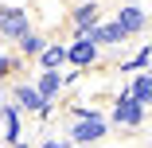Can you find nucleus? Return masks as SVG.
<instances>
[{
	"instance_id": "obj_11",
	"label": "nucleus",
	"mask_w": 152,
	"mask_h": 148,
	"mask_svg": "<svg viewBox=\"0 0 152 148\" xmlns=\"http://www.w3.org/2000/svg\"><path fill=\"white\" fill-rule=\"evenodd\" d=\"M129 98H137L140 105H152V74H137L133 82H129V90H125Z\"/></svg>"
},
{
	"instance_id": "obj_3",
	"label": "nucleus",
	"mask_w": 152,
	"mask_h": 148,
	"mask_svg": "<svg viewBox=\"0 0 152 148\" xmlns=\"http://www.w3.org/2000/svg\"><path fill=\"white\" fill-rule=\"evenodd\" d=\"M113 121L117 125H125V129H137L140 121H144V105L137 101V98H117V105H113Z\"/></svg>"
},
{
	"instance_id": "obj_14",
	"label": "nucleus",
	"mask_w": 152,
	"mask_h": 148,
	"mask_svg": "<svg viewBox=\"0 0 152 148\" xmlns=\"http://www.w3.org/2000/svg\"><path fill=\"white\" fill-rule=\"evenodd\" d=\"M148 58H152V47H140L129 63H125V74H133V70H140V66H148Z\"/></svg>"
},
{
	"instance_id": "obj_10",
	"label": "nucleus",
	"mask_w": 152,
	"mask_h": 148,
	"mask_svg": "<svg viewBox=\"0 0 152 148\" xmlns=\"http://www.w3.org/2000/svg\"><path fill=\"white\" fill-rule=\"evenodd\" d=\"M0 121H4V140H8V144L23 140V136H20V109H16V105H0Z\"/></svg>"
},
{
	"instance_id": "obj_6",
	"label": "nucleus",
	"mask_w": 152,
	"mask_h": 148,
	"mask_svg": "<svg viewBox=\"0 0 152 148\" xmlns=\"http://www.w3.org/2000/svg\"><path fill=\"white\" fill-rule=\"evenodd\" d=\"M16 109H27V113H47L51 105L43 101V94L35 90V86L20 82V86H16Z\"/></svg>"
},
{
	"instance_id": "obj_1",
	"label": "nucleus",
	"mask_w": 152,
	"mask_h": 148,
	"mask_svg": "<svg viewBox=\"0 0 152 148\" xmlns=\"http://www.w3.org/2000/svg\"><path fill=\"white\" fill-rule=\"evenodd\" d=\"M74 117H78V125L70 129V144H82V148H90L94 140H102L105 136V117L102 113H94V109H74Z\"/></svg>"
},
{
	"instance_id": "obj_16",
	"label": "nucleus",
	"mask_w": 152,
	"mask_h": 148,
	"mask_svg": "<svg viewBox=\"0 0 152 148\" xmlns=\"http://www.w3.org/2000/svg\"><path fill=\"white\" fill-rule=\"evenodd\" d=\"M12 148H31V140H16V144H12Z\"/></svg>"
},
{
	"instance_id": "obj_5",
	"label": "nucleus",
	"mask_w": 152,
	"mask_h": 148,
	"mask_svg": "<svg viewBox=\"0 0 152 148\" xmlns=\"http://www.w3.org/2000/svg\"><path fill=\"white\" fill-rule=\"evenodd\" d=\"M113 23H117L125 35H137V31H144V27H148V16H144L137 4H125V8L117 12V20H113Z\"/></svg>"
},
{
	"instance_id": "obj_8",
	"label": "nucleus",
	"mask_w": 152,
	"mask_h": 148,
	"mask_svg": "<svg viewBox=\"0 0 152 148\" xmlns=\"http://www.w3.org/2000/svg\"><path fill=\"white\" fill-rule=\"evenodd\" d=\"M35 90H39V94H43V101L51 105V101H55V94L63 90V74H58V70H39V78H35Z\"/></svg>"
},
{
	"instance_id": "obj_2",
	"label": "nucleus",
	"mask_w": 152,
	"mask_h": 148,
	"mask_svg": "<svg viewBox=\"0 0 152 148\" xmlns=\"http://www.w3.org/2000/svg\"><path fill=\"white\" fill-rule=\"evenodd\" d=\"M31 31V16L23 8H0V35L4 39H23Z\"/></svg>"
},
{
	"instance_id": "obj_9",
	"label": "nucleus",
	"mask_w": 152,
	"mask_h": 148,
	"mask_svg": "<svg viewBox=\"0 0 152 148\" xmlns=\"http://www.w3.org/2000/svg\"><path fill=\"white\" fill-rule=\"evenodd\" d=\"M86 39H90V43H94V47H102V43H125L129 35H125V31H121V27H117V23H98V27H94V31H90Z\"/></svg>"
},
{
	"instance_id": "obj_17",
	"label": "nucleus",
	"mask_w": 152,
	"mask_h": 148,
	"mask_svg": "<svg viewBox=\"0 0 152 148\" xmlns=\"http://www.w3.org/2000/svg\"><path fill=\"white\" fill-rule=\"evenodd\" d=\"M148 74H152V66H148Z\"/></svg>"
},
{
	"instance_id": "obj_15",
	"label": "nucleus",
	"mask_w": 152,
	"mask_h": 148,
	"mask_svg": "<svg viewBox=\"0 0 152 148\" xmlns=\"http://www.w3.org/2000/svg\"><path fill=\"white\" fill-rule=\"evenodd\" d=\"M39 148H74V144H70V140H63V136H47Z\"/></svg>"
},
{
	"instance_id": "obj_4",
	"label": "nucleus",
	"mask_w": 152,
	"mask_h": 148,
	"mask_svg": "<svg viewBox=\"0 0 152 148\" xmlns=\"http://www.w3.org/2000/svg\"><path fill=\"white\" fill-rule=\"evenodd\" d=\"M70 23H74L78 39H86V35L102 23V8H98V4H78V8H74V16H70Z\"/></svg>"
},
{
	"instance_id": "obj_18",
	"label": "nucleus",
	"mask_w": 152,
	"mask_h": 148,
	"mask_svg": "<svg viewBox=\"0 0 152 148\" xmlns=\"http://www.w3.org/2000/svg\"><path fill=\"white\" fill-rule=\"evenodd\" d=\"M74 148H82V144H74Z\"/></svg>"
},
{
	"instance_id": "obj_12",
	"label": "nucleus",
	"mask_w": 152,
	"mask_h": 148,
	"mask_svg": "<svg viewBox=\"0 0 152 148\" xmlns=\"http://www.w3.org/2000/svg\"><path fill=\"white\" fill-rule=\"evenodd\" d=\"M63 63H66V47L63 43H47V51L39 55V66L43 70H58Z\"/></svg>"
},
{
	"instance_id": "obj_19",
	"label": "nucleus",
	"mask_w": 152,
	"mask_h": 148,
	"mask_svg": "<svg viewBox=\"0 0 152 148\" xmlns=\"http://www.w3.org/2000/svg\"><path fill=\"white\" fill-rule=\"evenodd\" d=\"M0 105H4V101H0Z\"/></svg>"
},
{
	"instance_id": "obj_13",
	"label": "nucleus",
	"mask_w": 152,
	"mask_h": 148,
	"mask_svg": "<svg viewBox=\"0 0 152 148\" xmlns=\"http://www.w3.org/2000/svg\"><path fill=\"white\" fill-rule=\"evenodd\" d=\"M43 51H47V39H43V35H39V31H27V35H23V39H20V55H27V58H31V55H35V58H39V55H43Z\"/></svg>"
},
{
	"instance_id": "obj_7",
	"label": "nucleus",
	"mask_w": 152,
	"mask_h": 148,
	"mask_svg": "<svg viewBox=\"0 0 152 148\" xmlns=\"http://www.w3.org/2000/svg\"><path fill=\"white\" fill-rule=\"evenodd\" d=\"M94 58H98V47L90 43V39H74V43L66 47V63H70V66H90Z\"/></svg>"
}]
</instances>
